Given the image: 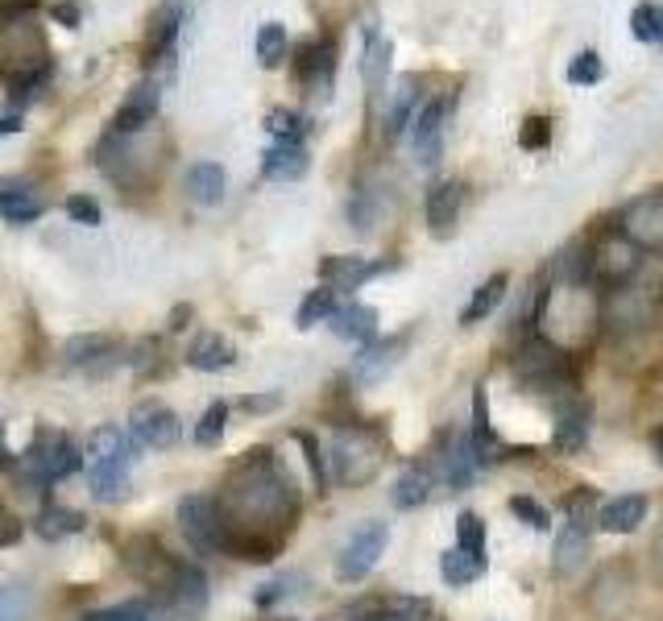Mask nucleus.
I'll use <instances>...</instances> for the list:
<instances>
[{"label": "nucleus", "instance_id": "1", "mask_svg": "<svg viewBox=\"0 0 663 621\" xmlns=\"http://www.w3.org/2000/svg\"><path fill=\"white\" fill-rule=\"evenodd\" d=\"M47 30L38 26L33 4L26 9H0V79L9 83L13 100H30L50 79Z\"/></svg>", "mask_w": 663, "mask_h": 621}, {"label": "nucleus", "instance_id": "2", "mask_svg": "<svg viewBox=\"0 0 663 621\" xmlns=\"http://www.w3.org/2000/svg\"><path fill=\"white\" fill-rule=\"evenodd\" d=\"M137 460L133 435L121 427H95L83 448V468L100 501H121L129 489V465Z\"/></svg>", "mask_w": 663, "mask_h": 621}, {"label": "nucleus", "instance_id": "3", "mask_svg": "<svg viewBox=\"0 0 663 621\" xmlns=\"http://www.w3.org/2000/svg\"><path fill=\"white\" fill-rule=\"evenodd\" d=\"M207 609V576L195 563H174L166 584L159 589L150 621H200Z\"/></svg>", "mask_w": 663, "mask_h": 621}, {"label": "nucleus", "instance_id": "4", "mask_svg": "<svg viewBox=\"0 0 663 621\" xmlns=\"http://www.w3.org/2000/svg\"><path fill=\"white\" fill-rule=\"evenodd\" d=\"M328 460H332V477L340 485H365L378 477L381 444L369 431H361V427H340V431L332 435Z\"/></svg>", "mask_w": 663, "mask_h": 621}, {"label": "nucleus", "instance_id": "5", "mask_svg": "<svg viewBox=\"0 0 663 621\" xmlns=\"http://www.w3.org/2000/svg\"><path fill=\"white\" fill-rule=\"evenodd\" d=\"M75 468H83V451L71 448L67 435L38 431V439H33L30 448H26V456H21V472H26L33 485L63 481Z\"/></svg>", "mask_w": 663, "mask_h": 621}, {"label": "nucleus", "instance_id": "6", "mask_svg": "<svg viewBox=\"0 0 663 621\" xmlns=\"http://www.w3.org/2000/svg\"><path fill=\"white\" fill-rule=\"evenodd\" d=\"M178 527H183V535H187V543L195 547V551H207V556L224 551L221 506L207 493H191L178 501Z\"/></svg>", "mask_w": 663, "mask_h": 621}, {"label": "nucleus", "instance_id": "7", "mask_svg": "<svg viewBox=\"0 0 663 621\" xmlns=\"http://www.w3.org/2000/svg\"><path fill=\"white\" fill-rule=\"evenodd\" d=\"M631 274H639V245H631L622 233L601 236L598 245L589 248V282L626 286Z\"/></svg>", "mask_w": 663, "mask_h": 621}, {"label": "nucleus", "instance_id": "8", "mask_svg": "<svg viewBox=\"0 0 663 621\" xmlns=\"http://www.w3.org/2000/svg\"><path fill=\"white\" fill-rule=\"evenodd\" d=\"M386 543H390V530H386V522H365V527L345 543L340 559H336V576H340L345 584H357V580H365V576L374 572L378 556L386 551Z\"/></svg>", "mask_w": 663, "mask_h": 621}, {"label": "nucleus", "instance_id": "9", "mask_svg": "<svg viewBox=\"0 0 663 621\" xmlns=\"http://www.w3.org/2000/svg\"><path fill=\"white\" fill-rule=\"evenodd\" d=\"M129 435L137 448H174L178 435H183V423L174 415L171 406L162 403H137L133 415H129Z\"/></svg>", "mask_w": 663, "mask_h": 621}, {"label": "nucleus", "instance_id": "10", "mask_svg": "<svg viewBox=\"0 0 663 621\" xmlns=\"http://www.w3.org/2000/svg\"><path fill=\"white\" fill-rule=\"evenodd\" d=\"M295 79H299V88L307 95L328 100L332 79H336V42L332 38H312L307 47H299V54H295Z\"/></svg>", "mask_w": 663, "mask_h": 621}, {"label": "nucleus", "instance_id": "11", "mask_svg": "<svg viewBox=\"0 0 663 621\" xmlns=\"http://www.w3.org/2000/svg\"><path fill=\"white\" fill-rule=\"evenodd\" d=\"M618 233L639 248H663V191H651L643 200H634L622 212V228Z\"/></svg>", "mask_w": 663, "mask_h": 621}, {"label": "nucleus", "instance_id": "12", "mask_svg": "<svg viewBox=\"0 0 663 621\" xmlns=\"http://www.w3.org/2000/svg\"><path fill=\"white\" fill-rule=\"evenodd\" d=\"M443 121H448V100H427L411 116V145L424 166H436L443 150Z\"/></svg>", "mask_w": 663, "mask_h": 621}, {"label": "nucleus", "instance_id": "13", "mask_svg": "<svg viewBox=\"0 0 663 621\" xmlns=\"http://www.w3.org/2000/svg\"><path fill=\"white\" fill-rule=\"evenodd\" d=\"M348 621H427L431 605L424 597H369L345 609Z\"/></svg>", "mask_w": 663, "mask_h": 621}, {"label": "nucleus", "instance_id": "14", "mask_svg": "<svg viewBox=\"0 0 663 621\" xmlns=\"http://www.w3.org/2000/svg\"><path fill=\"white\" fill-rule=\"evenodd\" d=\"M159 109H162L159 83H137V88L125 95V104L116 109V116H112V133H121V138H133V133H142L145 124H154Z\"/></svg>", "mask_w": 663, "mask_h": 621}, {"label": "nucleus", "instance_id": "15", "mask_svg": "<svg viewBox=\"0 0 663 621\" xmlns=\"http://www.w3.org/2000/svg\"><path fill=\"white\" fill-rule=\"evenodd\" d=\"M519 373L531 381V386H552L560 389L564 386V357H560V348L548 340H531L527 344V353L519 357Z\"/></svg>", "mask_w": 663, "mask_h": 621}, {"label": "nucleus", "instance_id": "16", "mask_svg": "<svg viewBox=\"0 0 663 621\" xmlns=\"http://www.w3.org/2000/svg\"><path fill=\"white\" fill-rule=\"evenodd\" d=\"M183 30V4L171 0V4H162L154 21H150V33H145V67H154V62H166L174 59V38Z\"/></svg>", "mask_w": 663, "mask_h": 621}, {"label": "nucleus", "instance_id": "17", "mask_svg": "<svg viewBox=\"0 0 663 621\" xmlns=\"http://www.w3.org/2000/svg\"><path fill=\"white\" fill-rule=\"evenodd\" d=\"M386 262H365V257H324L319 262V278L328 291H357L361 282L378 278Z\"/></svg>", "mask_w": 663, "mask_h": 621}, {"label": "nucleus", "instance_id": "18", "mask_svg": "<svg viewBox=\"0 0 663 621\" xmlns=\"http://www.w3.org/2000/svg\"><path fill=\"white\" fill-rule=\"evenodd\" d=\"M643 518H647V497L622 493V497H614V501H605L593 522H598L605 535H631V530L643 527Z\"/></svg>", "mask_w": 663, "mask_h": 621}, {"label": "nucleus", "instance_id": "19", "mask_svg": "<svg viewBox=\"0 0 663 621\" xmlns=\"http://www.w3.org/2000/svg\"><path fill=\"white\" fill-rule=\"evenodd\" d=\"M402 348H407V336H395V340L369 344L361 357L353 360V381H361V386H374V381H381V377H386V373L398 365Z\"/></svg>", "mask_w": 663, "mask_h": 621}, {"label": "nucleus", "instance_id": "20", "mask_svg": "<svg viewBox=\"0 0 663 621\" xmlns=\"http://www.w3.org/2000/svg\"><path fill=\"white\" fill-rule=\"evenodd\" d=\"M460 203H465V186L452 183V179H443L427 191V224H431V233L448 236L452 233V224L460 216Z\"/></svg>", "mask_w": 663, "mask_h": 621}, {"label": "nucleus", "instance_id": "21", "mask_svg": "<svg viewBox=\"0 0 663 621\" xmlns=\"http://www.w3.org/2000/svg\"><path fill=\"white\" fill-rule=\"evenodd\" d=\"M593 527H598V522H593V513H569L564 535L555 539V572H572V568H581L584 547H589V530Z\"/></svg>", "mask_w": 663, "mask_h": 621}, {"label": "nucleus", "instance_id": "22", "mask_svg": "<svg viewBox=\"0 0 663 621\" xmlns=\"http://www.w3.org/2000/svg\"><path fill=\"white\" fill-rule=\"evenodd\" d=\"M390 59H395V47L381 38L378 30L365 33V54H361V79L369 100H378L381 88H386V75H390Z\"/></svg>", "mask_w": 663, "mask_h": 621}, {"label": "nucleus", "instance_id": "23", "mask_svg": "<svg viewBox=\"0 0 663 621\" xmlns=\"http://www.w3.org/2000/svg\"><path fill=\"white\" fill-rule=\"evenodd\" d=\"M125 559H129V568L142 576L145 584H154V589H162V584H166V576L174 572V559L166 556L154 539H133Z\"/></svg>", "mask_w": 663, "mask_h": 621}, {"label": "nucleus", "instance_id": "24", "mask_svg": "<svg viewBox=\"0 0 663 621\" xmlns=\"http://www.w3.org/2000/svg\"><path fill=\"white\" fill-rule=\"evenodd\" d=\"M233 360H237L233 340H224V336H216V332H204V336L191 340V348H187V365L200 373H221V369H228Z\"/></svg>", "mask_w": 663, "mask_h": 621}, {"label": "nucleus", "instance_id": "25", "mask_svg": "<svg viewBox=\"0 0 663 621\" xmlns=\"http://www.w3.org/2000/svg\"><path fill=\"white\" fill-rule=\"evenodd\" d=\"M262 171L266 179H278V183H295L307 174V150L303 145H290V141H274L262 157Z\"/></svg>", "mask_w": 663, "mask_h": 621}, {"label": "nucleus", "instance_id": "26", "mask_svg": "<svg viewBox=\"0 0 663 621\" xmlns=\"http://www.w3.org/2000/svg\"><path fill=\"white\" fill-rule=\"evenodd\" d=\"M332 332L340 336V340H374V332H378V310L365 307V303H348V307H336L332 315Z\"/></svg>", "mask_w": 663, "mask_h": 621}, {"label": "nucleus", "instance_id": "27", "mask_svg": "<svg viewBox=\"0 0 663 621\" xmlns=\"http://www.w3.org/2000/svg\"><path fill=\"white\" fill-rule=\"evenodd\" d=\"M224 171L216 162H195L187 171V200L200 203V207H216L224 200Z\"/></svg>", "mask_w": 663, "mask_h": 621}, {"label": "nucleus", "instance_id": "28", "mask_svg": "<svg viewBox=\"0 0 663 621\" xmlns=\"http://www.w3.org/2000/svg\"><path fill=\"white\" fill-rule=\"evenodd\" d=\"M67 360H71V365H83V369H104L109 360H116V340H112V336H100V332H92V336H71V340H67Z\"/></svg>", "mask_w": 663, "mask_h": 621}, {"label": "nucleus", "instance_id": "29", "mask_svg": "<svg viewBox=\"0 0 663 621\" xmlns=\"http://www.w3.org/2000/svg\"><path fill=\"white\" fill-rule=\"evenodd\" d=\"M555 448L560 451H581L589 439V410L581 403H564L555 410Z\"/></svg>", "mask_w": 663, "mask_h": 621}, {"label": "nucleus", "instance_id": "30", "mask_svg": "<svg viewBox=\"0 0 663 621\" xmlns=\"http://www.w3.org/2000/svg\"><path fill=\"white\" fill-rule=\"evenodd\" d=\"M0 216L9 224H30L42 216V200L26 183H0Z\"/></svg>", "mask_w": 663, "mask_h": 621}, {"label": "nucleus", "instance_id": "31", "mask_svg": "<svg viewBox=\"0 0 663 621\" xmlns=\"http://www.w3.org/2000/svg\"><path fill=\"white\" fill-rule=\"evenodd\" d=\"M506 286H510V278L506 274H493V278H486L481 286L473 291V298H469V307L460 310V324H481L486 315H493L498 310V303L506 298Z\"/></svg>", "mask_w": 663, "mask_h": 621}, {"label": "nucleus", "instance_id": "32", "mask_svg": "<svg viewBox=\"0 0 663 621\" xmlns=\"http://www.w3.org/2000/svg\"><path fill=\"white\" fill-rule=\"evenodd\" d=\"M419 83L415 79H407L402 88H398V95H395V104H390V112H386V124H381V138L386 141H395V138H402L407 129H411V116L419 109Z\"/></svg>", "mask_w": 663, "mask_h": 621}, {"label": "nucleus", "instance_id": "33", "mask_svg": "<svg viewBox=\"0 0 663 621\" xmlns=\"http://www.w3.org/2000/svg\"><path fill=\"white\" fill-rule=\"evenodd\" d=\"M481 572H486V556H473V551H460V547H452V551H443L440 559V576L452 584V589H465V584H473V580H481Z\"/></svg>", "mask_w": 663, "mask_h": 621}, {"label": "nucleus", "instance_id": "34", "mask_svg": "<svg viewBox=\"0 0 663 621\" xmlns=\"http://www.w3.org/2000/svg\"><path fill=\"white\" fill-rule=\"evenodd\" d=\"M33 530H38L47 543H59V539H67V535H80V530H83V513L67 510V506H47V510L38 513Z\"/></svg>", "mask_w": 663, "mask_h": 621}, {"label": "nucleus", "instance_id": "35", "mask_svg": "<svg viewBox=\"0 0 663 621\" xmlns=\"http://www.w3.org/2000/svg\"><path fill=\"white\" fill-rule=\"evenodd\" d=\"M443 460H448V485H452V489H465V485L473 481L477 451H473V439H469V435H457V444H452V451H448Z\"/></svg>", "mask_w": 663, "mask_h": 621}, {"label": "nucleus", "instance_id": "36", "mask_svg": "<svg viewBox=\"0 0 663 621\" xmlns=\"http://www.w3.org/2000/svg\"><path fill=\"white\" fill-rule=\"evenodd\" d=\"M381 216V195L374 186H361V191H353V200H348V224L357 228V233H374V224Z\"/></svg>", "mask_w": 663, "mask_h": 621}, {"label": "nucleus", "instance_id": "37", "mask_svg": "<svg viewBox=\"0 0 663 621\" xmlns=\"http://www.w3.org/2000/svg\"><path fill=\"white\" fill-rule=\"evenodd\" d=\"M427 497H431V472H427V468H411V472L398 477L395 485L398 510H415V506H424Z\"/></svg>", "mask_w": 663, "mask_h": 621}, {"label": "nucleus", "instance_id": "38", "mask_svg": "<svg viewBox=\"0 0 663 621\" xmlns=\"http://www.w3.org/2000/svg\"><path fill=\"white\" fill-rule=\"evenodd\" d=\"M286 50H290V38H286V30L278 26V21H266V26L257 30V59H262V67H266V71L283 67Z\"/></svg>", "mask_w": 663, "mask_h": 621}, {"label": "nucleus", "instance_id": "39", "mask_svg": "<svg viewBox=\"0 0 663 621\" xmlns=\"http://www.w3.org/2000/svg\"><path fill=\"white\" fill-rule=\"evenodd\" d=\"M269 133H274V141H290V145H303V138L312 133V121H307L303 112L274 109V112H269Z\"/></svg>", "mask_w": 663, "mask_h": 621}, {"label": "nucleus", "instance_id": "40", "mask_svg": "<svg viewBox=\"0 0 663 621\" xmlns=\"http://www.w3.org/2000/svg\"><path fill=\"white\" fill-rule=\"evenodd\" d=\"M336 315V291H312V295L303 298V307H299V315H295V324L307 332V327H316V324H324V319H332Z\"/></svg>", "mask_w": 663, "mask_h": 621}, {"label": "nucleus", "instance_id": "41", "mask_svg": "<svg viewBox=\"0 0 663 621\" xmlns=\"http://www.w3.org/2000/svg\"><path fill=\"white\" fill-rule=\"evenodd\" d=\"M33 592L26 584H0V621H30Z\"/></svg>", "mask_w": 663, "mask_h": 621}, {"label": "nucleus", "instance_id": "42", "mask_svg": "<svg viewBox=\"0 0 663 621\" xmlns=\"http://www.w3.org/2000/svg\"><path fill=\"white\" fill-rule=\"evenodd\" d=\"M601 79H605V62H601L598 50H581V54L569 62V83H577V88H593Z\"/></svg>", "mask_w": 663, "mask_h": 621}, {"label": "nucleus", "instance_id": "43", "mask_svg": "<svg viewBox=\"0 0 663 621\" xmlns=\"http://www.w3.org/2000/svg\"><path fill=\"white\" fill-rule=\"evenodd\" d=\"M457 547L460 551H473V556H486V522L473 510H465L457 518Z\"/></svg>", "mask_w": 663, "mask_h": 621}, {"label": "nucleus", "instance_id": "44", "mask_svg": "<svg viewBox=\"0 0 663 621\" xmlns=\"http://www.w3.org/2000/svg\"><path fill=\"white\" fill-rule=\"evenodd\" d=\"M224 423H228V406L212 403L204 410L200 427H195V444H200V448H216V444H221V435H224Z\"/></svg>", "mask_w": 663, "mask_h": 621}, {"label": "nucleus", "instance_id": "45", "mask_svg": "<svg viewBox=\"0 0 663 621\" xmlns=\"http://www.w3.org/2000/svg\"><path fill=\"white\" fill-rule=\"evenodd\" d=\"M150 613H154L150 601H125V605L92 609V613H83L80 621H150Z\"/></svg>", "mask_w": 663, "mask_h": 621}, {"label": "nucleus", "instance_id": "46", "mask_svg": "<svg viewBox=\"0 0 663 621\" xmlns=\"http://www.w3.org/2000/svg\"><path fill=\"white\" fill-rule=\"evenodd\" d=\"M510 513L519 518V522H527L531 530H552V513L539 506L536 497H510Z\"/></svg>", "mask_w": 663, "mask_h": 621}, {"label": "nucleus", "instance_id": "47", "mask_svg": "<svg viewBox=\"0 0 663 621\" xmlns=\"http://www.w3.org/2000/svg\"><path fill=\"white\" fill-rule=\"evenodd\" d=\"M552 141V121L548 116H527L519 129V145L522 150H548Z\"/></svg>", "mask_w": 663, "mask_h": 621}, {"label": "nucleus", "instance_id": "48", "mask_svg": "<svg viewBox=\"0 0 663 621\" xmlns=\"http://www.w3.org/2000/svg\"><path fill=\"white\" fill-rule=\"evenodd\" d=\"M631 33L639 42H655L660 38V9L655 4H639L631 13Z\"/></svg>", "mask_w": 663, "mask_h": 621}, {"label": "nucleus", "instance_id": "49", "mask_svg": "<svg viewBox=\"0 0 663 621\" xmlns=\"http://www.w3.org/2000/svg\"><path fill=\"white\" fill-rule=\"evenodd\" d=\"M67 216L75 220V224H88V228H92V224L104 220V212H100V203L88 200V195H71V200H67Z\"/></svg>", "mask_w": 663, "mask_h": 621}, {"label": "nucleus", "instance_id": "50", "mask_svg": "<svg viewBox=\"0 0 663 621\" xmlns=\"http://www.w3.org/2000/svg\"><path fill=\"white\" fill-rule=\"evenodd\" d=\"M295 584H303V576H283V580H274V584H266L262 592H253V601L257 605H274V601H283V597H295Z\"/></svg>", "mask_w": 663, "mask_h": 621}, {"label": "nucleus", "instance_id": "51", "mask_svg": "<svg viewBox=\"0 0 663 621\" xmlns=\"http://www.w3.org/2000/svg\"><path fill=\"white\" fill-rule=\"evenodd\" d=\"M299 444L307 448V465H312V477H316V481L324 485V481H328V468H324V451H319L316 435L299 431Z\"/></svg>", "mask_w": 663, "mask_h": 621}, {"label": "nucleus", "instance_id": "52", "mask_svg": "<svg viewBox=\"0 0 663 621\" xmlns=\"http://www.w3.org/2000/svg\"><path fill=\"white\" fill-rule=\"evenodd\" d=\"M50 17H54L59 26H67V30H80L83 9L75 4V0H54V4H50Z\"/></svg>", "mask_w": 663, "mask_h": 621}, {"label": "nucleus", "instance_id": "53", "mask_svg": "<svg viewBox=\"0 0 663 621\" xmlns=\"http://www.w3.org/2000/svg\"><path fill=\"white\" fill-rule=\"evenodd\" d=\"M278 406H283V394H249V398H241V410H249V415H269Z\"/></svg>", "mask_w": 663, "mask_h": 621}, {"label": "nucleus", "instance_id": "54", "mask_svg": "<svg viewBox=\"0 0 663 621\" xmlns=\"http://www.w3.org/2000/svg\"><path fill=\"white\" fill-rule=\"evenodd\" d=\"M13 539H21V522L13 513H0V543H13Z\"/></svg>", "mask_w": 663, "mask_h": 621}, {"label": "nucleus", "instance_id": "55", "mask_svg": "<svg viewBox=\"0 0 663 621\" xmlns=\"http://www.w3.org/2000/svg\"><path fill=\"white\" fill-rule=\"evenodd\" d=\"M9 133H21V116H0V138H9Z\"/></svg>", "mask_w": 663, "mask_h": 621}, {"label": "nucleus", "instance_id": "56", "mask_svg": "<svg viewBox=\"0 0 663 621\" xmlns=\"http://www.w3.org/2000/svg\"><path fill=\"white\" fill-rule=\"evenodd\" d=\"M651 448H655V460L663 465V427H655V435H651Z\"/></svg>", "mask_w": 663, "mask_h": 621}, {"label": "nucleus", "instance_id": "57", "mask_svg": "<svg viewBox=\"0 0 663 621\" xmlns=\"http://www.w3.org/2000/svg\"><path fill=\"white\" fill-rule=\"evenodd\" d=\"M4 465H9V451L0 448V468H4Z\"/></svg>", "mask_w": 663, "mask_h": 621}, {"label": "nucleus", "instance_id": "58", "mask_svg": "<svg viewBox=\"0 0 663 621\" xmlns=\"http://www.w3.org/2000/svg\"><path fill=\"white\" fill-rule=\"evenodd\" d=\"M655 42L663 47V9H660V38H655Z\"/></svg>", "mask_w": 663, "mask_h": 621}, {"label": "nucleus", "instance_id": "59", "mask_svg": "<svg viewBox=\"0 0 663 621\" xmlns=\"http://www.w3.org/2000/svg\"><path fill=\"white\" fill-rule=\"evenodd\" d=\"M269 621H295V618H269Z\"/></svg>", "mask_w": 663, "mask_h": 621}]
</instances>
